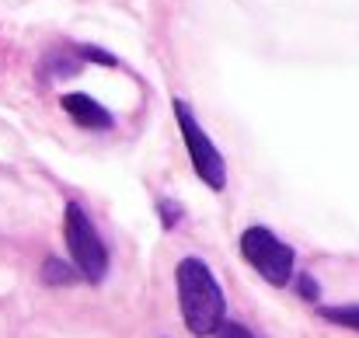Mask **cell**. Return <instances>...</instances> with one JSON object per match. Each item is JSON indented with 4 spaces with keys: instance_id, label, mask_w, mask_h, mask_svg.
Listing matches in <instances>:
<instances>
[{
    "instance_id": "cell-1",
    "label": "cell",
    "mask_w": 359,
    "mask_h": 338,
    "mask_svg": "<svg viewBox=\"0 0 359 338\" xmlns=\"http://www.w3.org/2000/svg\"><path fill=\"white\" fill-rule=\"evenodd\" d=\"M175 283H178V304H182L185 328L199 338L217 335L220 325L227 321V300L210 265L203 258H182Z\"/></svg>"
},
{
    "instance_id": "cell-3",
    "label": "cell",
    "mask_w": 359,
    "mask_h": 338,
    "mask_svg": "<svg viewBox=\"0 0 359 338\" xmlns=\"http://www.w3.org/2000/svg\"><path fill=\"white\" fill-rule=\"evenodd\" d=\"M241 255L244 262L272 286H286L293 283V265H297V255L286 241H279L269 227H248L241 234Z\"/></svg>"
},
{
    "instance_id": "cell-5",
    "label": "cell",
    "mask_w": 359,
    "mask_h": 338,
    "mask_svg": "<svg viewBox=\"0 0 359 338\" xmlns=\"http://www.w3.org/2000/svg\"><path fill=\"white\" fill-rule=\"evenodd\" d=\"M60 105H63V112L70 115L77 126H84V129H112V126H116L112 112H109L105 105H98L91 95L74 91V95H63Z\"/></svg>"
},
{
    "instance_id": "cell-7",
    "label": "cell",
    "mask_w": 359,
    "mask_h": 338,
    "mask_svg": "<svg viewBox=\"0 0 359 338\" xmlns=\"http://www.w3.org/2000/svg\"><path fill=\"white\" fill-rule=\"evenodd\" d=\"M321 314H325L328 321L342 325V328L359 332V307H321Z\"/></svg>"
},
{
    "instance_id": "cell-9",
    "label": "cell",
    "mask_w": 359,
    "mask_h": 338,
    "mask_svg": "<svg viewBox=\"0 0 359 338\" xmlns=\"http://www.w3.org/2000/svg\"><path fill=\"white\" fill-rule=\"evenodd\" d=\"M300 290H304V297L318 300V283H314V279H307V276H304V279H300Z\"/></svg>"
},
{
    "instance_id": "cell-8",
    "label": "cell",
    "mask_w": 359,
    "mask_h": 338,
    "mask_svg": "<svg viewBox=\"0 0 359 338\" xmlns=\"http://www.w3.org/2000/svg\"><path fill=\"white\" fill-rule=\"evenodd\" d=\"M213 338H258V335H251V332H248L244 325H238V321H224L220 332H217Z\"/></svg>"
},
{
    "instance_id": "cell-2",
    "label": "cell",
    "mask_w": 359,
    "mask_h": 338,
    "mask_svg": "<svg viewBox=\"0 0 359 338\" xmlns=\"http://www.w3.org/2000/svg\"><path fill=\"white\" fill-rule=\"evenodd\" d=\"M63 234H67V248H70L74 265L81 269V276H84L88 283H102L105 272H109V248H105V241H102L95 220H91L77 203H67Z\"/></svg>"
},
{
    "instance_id": "cell-6",
    "label": "cell",
    "mask_w": 359,
    "mask_h": 338,
    "mask_svg": "<svg viewBox=\"0 0 359 338\" xmlns=\"http://www.w3.org/2000/svg\"><path fill=\"white\" fill-rule=\"evenodd\" d=\"M42 279H46L49 286H70L77 276H74V269H70V265H63L60 258H49V262L42 265Z\"/></svg>"
},
{
    "instance_id": "cell-4",
    "label": "cell",
    "mask_w": 359,
    "mask_h": 338,
    "mask_svg": "<svg viewBox=\"0 0 359 338\" xmlns=\"http://www.w3.org/2000/svg\"><path fill=\"white\" fill-rule=\"evenodd\" d=\"M175 119H178V129H182V140H185V150H189V161L196 168V175L213 189V192H224L227 189V161L224 154L217 150V143L210 140V133L196 122L192 109L178 98L175 105Z\"/></svg>"
}]
</instances>
